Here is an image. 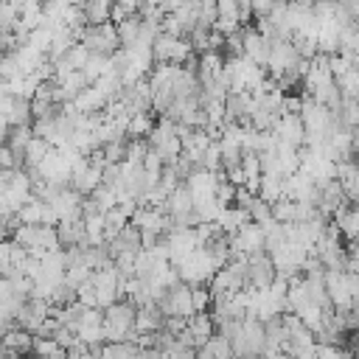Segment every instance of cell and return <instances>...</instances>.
<instances>
[{
	"mask_svg": "<svg viewBox=\"0 0 359 359\" xmlns=\"http://www.w3.org/2000/svg\"><path fill=\"white\" fill-rule=\"evenodd\" d=\"M275 278H278V272H275V264H272L269 252L247 255V286L250 289H269Z\"/></svg>",
	"mask_w": 359,
	"mask_h": 359,
	"instance_id": "6da1fadb",
	"label": "cell"
},
{
	"mask_svg": "<svg viewBox=\"0 0 359 359\" xmlns=\"http://www.w3.org/2000/svg\"><path fill=\"white\" fill-rule=\"evenodd\" d=\"M0 348H3L8 356H28L31 348H34V334H28V331L20 328V325H11V328L0 337Z\"/></svg>",
	"mask_w": 359,
	"mask_h": 359,
	"instance_id": "7a4b0ae2",
	"label": "cell"
},
{
	"mask_svg": "<svg viewBox=\"0 0 359 359\" xmlns=\"http://www.w3.org/2000/svg\"><path fill=\"white\" fill-rule=\"evenodd\" d=\"M163 311L157 309V303H151V306H143V309H137L135 311V334L140 337V334H154V331H160L163 328Z\"/></svg>",
	"mask_w": 359,
	"mask_h": 359,
	"instance_id": "3957f363",
	"label": "cell"
},
{
	"mask_svg": "<svg viewBox=\"0 0 359 359\" xmlns=\"http://www.w3.org/2000/svg\"><path fill=\"white\" fill-rule=\"evenodd\" d=\"M31 137H34V132H31V126H8V135H6V146L17 154V157H22L25 154V146L31 143ZM25 160V157H22Z\"/></svg>",
	"mask_w": 359,
	"mask_h": 359,
	"instance_id": "277c9868",
	"label": "cell"
},
{
	"mask_svg": "<svg viewBox=\"0 0 359 359\" xmlns=\"http://www.w3.org/2000/svg\"><path fill=\"white\" fill-rule=\"evenodd\" d=\"M213 303L210 297V289L208 286H191V306H194V314L196 311H208Z\"/></svg>",
	"mask_w": 359,
	"mask_h": 359,
	"instance_id": "5b68a950",
	"label": "cell"
},
{
	"mask_svg": "<svg viewBox=\"0 0 359 359\" xmlns=\"http://www.w3.org/2000/svg\"><path fill=\"white\" fill-rule=\"evenodd\" d=\"M6 269H11V238L0 241V278H3Z\"/></svg>",
	"mask_w": 359,
	"mask_h": 359,
	"instance_id": "8992f818",
	"label": "cell"
},
{
	"mask_svg": "<svg viewBox=\"0 0 359 359\" xmlns=\"http://www.w3.org/2000/svg\"><path fill=\"white\" fill-rule=\"evenodd\" d=\"M135 359H165V353L157 351V348H137V356Z\"/></svg>",
	"mask_w": 359,
	"mask_h": 359,
	"instance_id": "52a82bcc",
	"label": "cell"
}]
</instances>
